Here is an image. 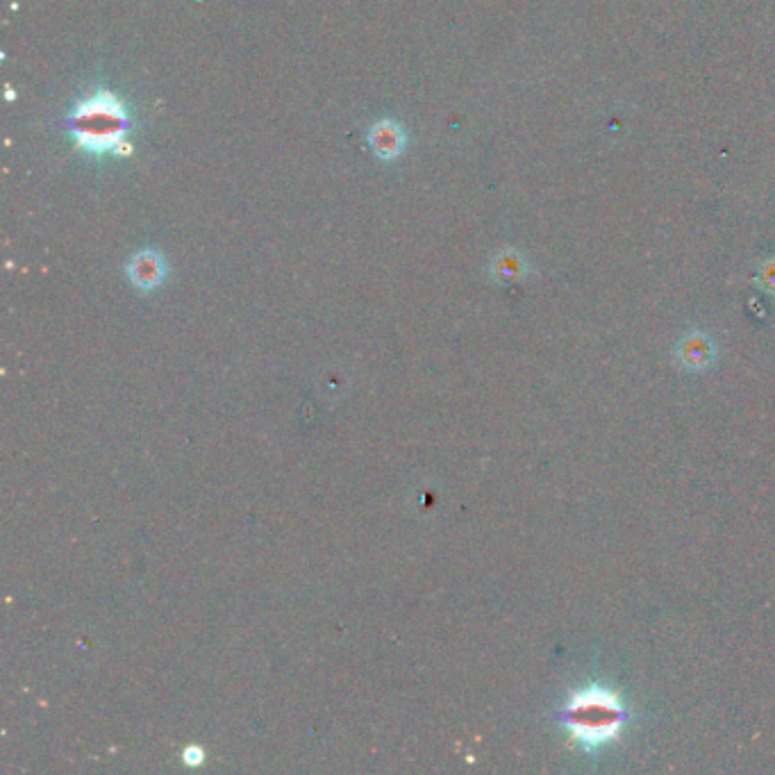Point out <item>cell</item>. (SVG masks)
Returning <instances> with one entry per match:
<instances>
[{"mask_svg": "<svg viewBox=\"0 0 775 775\" xmlns=\"http://www.w3.org/2000/svg\"><path fill=\"white\" fill-rule=\"evenodd\" d=\"M128 125L130 119L121 100L107 91H98L96 96L87 98L75 107L71 116L73 139L80 148L94 155L130 153V144H125Z\"/></svg>", "mask_w": 775, "mask_h": 775, "instance_id": "obj_1", "label": "cell"}, {"mask_svg": "<svg viewBox=\"0 0 775 775\" xmlns=\"http://www.w3.org/2000/svg\"><path fill=\"white\" fill-rule=\"evenodd\" d=\"M625 710L612 691L603 687L582 689L564 710V728L571 739L587 748H598L619 735Z\"/></svg>", "mask_w": 775, "mask_h": 775, "instance_id": "obj_2", "label": "cell"}, {"mask_svg": "<svg viewBox=\"0 0 775 775\" xmlns=\"http://www.w3.org/2000/svg\"><path fill=\"white\" fill-rule=\"evenodd\" d=\"M369 144L380 160H396L405 148L403 128L389 119L375 123L369 132Z\"/></svg>", "mask_w": 775, "mask_h": 775, "instance_id": "obj_3", "label": "cell"}, {"mask_svg": "<svg viewBox=\"0 0 775 775\" xmlns=\"http://www.w3.org/2000/svg\"><path fill=\"white\" fill-rule=\"evenodd\" d=\"M130 278L141 289H153L162 282L164 278V262L162 257L153 253V250H144L132 257V262L128 266Z\"/></svg>", "mask_w": 775, "mask_h": 775, "instance_id": "obj_4", "label": "cell"}]
</instances>
